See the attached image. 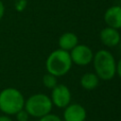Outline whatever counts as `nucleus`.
Returning <instances> with one entry per match:
<instances>
[{
    "mask_svg": "<svg viewBox=\"0 0 121 121\" xmlns=\"http://www.w3.org/2000/svg\"><path fill=\"white\" fill-rule=\"evenodd\" d=\"M94 68L98 78L103 80L112 79L116 74V62L113 55L106 50H98L93 58Z\"/></svg>",
    "mask_w": 121,
    "mask_h": 121,
    "instance_id": "nucleus-1",
    "label": "nucleus"
},
{
    "mask_svg": "<svg viewBox=\"0 0 121 121\" xmlns=\"http://www.w3.org/2000/svg\"><path fill=\"white\" fill-rule=\"evenodd\" d=\"M72 63L70 53L60 48L50 53L46 60L45 67L49 74L55 77H61L69 72Z\"/></svg>",
    "mask_w": 121,
    "mask_h": 121,
    "instance_id": "nucleus-2",
    "label": "nucleus"
},
{
    "mask_svg": "<svg viewBox=\"0 0 121 121\" xmlns=\"http://www.w3.org/2000/svg\"><path fill=\"white\" fill-rule=\"evenodd\" d=\"M25 107L22 93L15 88H7L0 93V110L7 114H16Z\"/></svg>",
    "mask_w": 121,
    "mask_h": 121,
    "instance_id": "nucleus-3",
    "label": "nucleus"
},
{
    "mask_svg": "<svg viewBox=\"0 0 121 121\" xmlns=\"http://www.w3.org/2000/svg\"><path fill=\"white\" fill-rule=\"evenodd\" d=\"M53 103L46 95L36 94L28 97L25 102V109L28 114L34 117H43L48 114L52 110Z\"/></svg>",
    "mask_w": 121,
    "mask_h": 121,
    "instance_id": "nucleus-4",
    "label": "nucleus"
},
{
    "mask_svg": "<svg viewBox=\"0 0 121 121\" xmlns=\"http://www.w3.org/2000/svg\"><path fill=\"white\" fill-rule=\"evenodd\" d=\"M72 62L77 65L84 66L93 61L94 53L92 49L86 44H77L70 53Z\"/></svg>",
    "mask_w": 121,
    "mask_h": 121,
    "instance_id": "nucleus-5",
    "label": "nucleus"
},
{
    "mask_svg": "<svg viewBox=\"0 0 121 121\" xmlns=\"http://www.w3.org/2000/svg\"><path fill=\"white\" fill-rule=\"evenodd\" d=\"M51 101L58 108H65L70 104L71 92L64 84H57L51 93Z\"/></svg>",
    "mask_w": 121,
    "mask_h": 121,
    "instance_id": "nucleus-6",
    "label": "nucleus"
},
{
    "mask_svg": "<svg viewBox=\"0 0 121 121\" xmlns=\"http://www.w3.org/2000/svg\"><path fill=\"white\" fill-rule=\"evenodd\" d=\"M86 110L80 104H69L65 107L63 112V118L65 121H85Z\"/></svg>",
    "mask_w": 121,
    "mask_h": 121,
    "instance_id": "nucleus-7",
    "label": "nucleus"
},
{
    "mask_svg": "<svg viewBox=\"0 0 121 121\" xmlns=\"http://www.w3.org/2000/svg\"><path fill=\"white\" fill-rule=\"evenodd\" d=\"M100 40L102 42V43L108 47H114L116 46L121 40L120 37V33L117 29L107 26L104 27L99 34Z\"/></svg>",
    "mask_w": 121,
    "mask_h": 121,
    "instance_id": "nucleus-8",
    "label": "nucleus"
},
{
    "mask_svg": "<svg viewBox=\"0 0 121 121\" xmlns=\"http://www.w3.org/2000/svg\"><path fill=\"white\" fill-rule=\"evenodd\" d=\"M104 21L108 26L120 29L121 28V7L120 6H112L110 7L105 14H104Z\"/></svg>",
    "mask_w": 121,
    "mask_h": 121,
    "instance_id": "nucleus-9",
    "label": "nucleus"
},
{
    "mask_svg": "<svg viewBox=\"0 0 121 121\" xmlns=\"http://www.w3.org/2000/svg\"><path fill=\"white\" fill-rule=\"evenodd\" d=\"M78 36L73 32H65L59 39L60 48L65 51L72 50L77 44H78Z\"/></svg>",
    "mask_w": 121,
    "mask_h": 121,
    "instance_id": "nucleus-10",
    "label": "nucleus"
},
{
    "mask_svg": "<svg viewBox=\"0 0 121 121\" xmlns=\"http://www.w3.org/2000/svg\"><path fill=\"white\" fill-rule=\"evenodd\" d=\"M99 78L95 73H85L80 78V85L85 90H94L97 87Z\"/></svg>",
    "mask_w": 121,
    "mask_h": 121,
    "instance_id": "nucleus-11",
    "label": "nucleus"
},
{
    "mask_svg": "<svg viewBox=\"0 0 121 121\" xmlns=\"http://www.w3.org/2000/svg\"><path fill=\"white\" fill-rule=\"evenodd\" d=\"M43 85H44L46 88H48V89H53V88L58 84V82H57V77L53 76L52 74L47 73V74H45V75L43 76Z\"/></svg>",
    "mask_w": 121,
    "mask_h": 121,
    "instance_id": "nucleus-12",
    "label": "nucleus"
},
{
    "mask_svg": "<svg viewBox=\"0 0 121 121\" xmlns=\"http://www.w3.org/2000/svg\"><path fill=\"white\" fill-rule=\"evenodd\" d=\"M28 113L26 110H21L16 113V118L18 121H27L28 120Z\"/></svg>",
    "mask_w": 121,
    "mask_h": 121,
    "instance_id": "nucleus-13",
    "label": "nucleus"
},
{
    "mask_svg": "<svg viewBox=\"0 0 121 121\" xmlns=\"http://www.w3.org/2000/svg\"><path fill=\"white\" fill-rule=\"evenodd\" d=\"M39 121H61V119L58 115H56V114L48 113V114L41 117Z\"/></svg>",
    "mask_w": 121,
    "mask_h": 121,
    "instance_id": "nucleus-14",
    "label": "nucleus"
},
{
    "mask_svg": "<svg viewBox=\"0 0 121 121\" xmlns=\"http://www.w3.org/2000/svg\"><path fill=\"white\" fill-rule=\"evenodd\" d=\"M26 0H18L17 1V4H16V8L18 10H23L26 7Z\"/></svg>",
    "mask_w": 121,
    "mask_h": 121,
    "instance_id": "nucleus-15",
    "label": "nucleus"
},
{
    "mask_svg": "<svg viewBox=\"0 0 121 121\" xmlns=\"http://www.w3.org/2000/svg\"><path fill=\"white\" fill-rule=\"evenodd\" d=\"M116 73L119 76V78H121V59L118 60V62L116 63Z\"/></svg>",
    "mask_w": 121,
    "mask_h": 121,
    "instance_id": "nucleus-16",
    "label": "nucleus"
},
{
    "mask_svg": "<svg viewBox=\"0 0 121 121\" xmlns=\"http://www.w3.org/2000/svg\"><path fill=\"white\" fill-rule=\"evenodd\" d=\"M4 12H5V7H4L3 2L0 0V20L2 19V17L4 15Z\"/></svg>",
    "mask_w": 121,
    "mask_h": 121,
    "instance_id": "nucleus-17",
    "label": "nucleus"
},
{
    "mask_svg": "<svg viewBox=\"0 0 121 121\" xmlns=\"http://www.w3.org/2000/svg\"><path fill=\"white\" fill-rule=\"evenodd\" d=\"M0 121H12V120L9 117H8V116L2 115V116H0Z\"/></svg>",
    "mask_w": 121,
    "mask_h": 121,
    "instance_id": "nucleus-18",
    "label": "nucleus"
}]
</instances>
